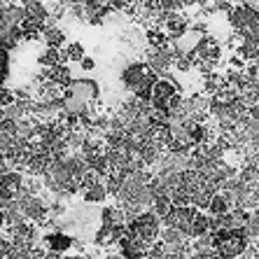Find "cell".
<instances>
[{
    "instance_id": "obj_1",
    "label": "cell",
    "mask_w": 259,
    "mask_h": 259,
    "mask_svg": "<svg viewBox=\"0 0 259 259\" xmlns=\"http://www.w3.org/2000/svg\"><path fill=\"white\" fill-rule=\"evenodd\" d=\"M63 112L82 115L94 101H98V82L94 79H70V84L61 91Z\"/></svg>"
},
{
    "instance_id": "obj_2",
    "label": "cell",
    "mask_w": 259,
    "mask_h": 259,
    "mask_svg": "<svg viewBox=\"0 0 259 259\" xmlns=\"http://www.w3.org/2000/svg\"><path fill=\"white\" fill-rule=\"evenodd\" d=\"M210 238L220 257H241L245 254L247 245L252 241L243 227H220V229L210 231Z\"/></svg>"
},
{
    "instance_id": "obj_3",
    "label": "cell",
    "mask_w": 259,
    "mask_h": 259,
    "mask_svg": "<svg viewBox=\"0 0 259 259\" xmlns=\"http://www.w3.org/2000/svg\"><path fill=\"white\" fill-rule=\"evenodd\" d=\"M159 75L152 68H147V63H131L126 70L121 72V82L131 91L136 98H143V101H150V91L152 84Z\"/></svg>"
},
{
    "instance_id": "obj_4",
    "label": "cell",
    "mask_w": 259,
    "mask_h": 259,
    "mask_svg": "<svg viewBox=\"0 0 259 259\" xmlns=\"http://www.w3.org/2000/svg\"><path fill=\"white\" fill-rule=\"evenodd\" d=\"M196 212H199V208L192 205V203H187V205H170V210L166 212L161 220H163L166 227H175V229H180L182 234L189 236V227H192Z\"/></svg>"
},
{
    "instance_id": "obj_5",
    "label": "cell",
    "mask_w": 259,
    "mask_h": 259,
    "mask_svg": "<svg viewBox=\"0 0 259 259\" xmlns=\"http://www.w3.org/2000/svg\"><path fill=\"white\" fill-rule=\"evenodd\" d=\"M175 61V52L170 45H166V47H150L147 49V68H152V70L157 72V75H161V72H166L170 66H173Z\"/></svg>"
},
{
    "instance_id": "obj_6",
    "label": "cell",
    "mask_w": 259,
    "mask_h": 259,
    "mask_svg": "<svg viewBox=\"0 0 259 259\" xmlns=\"http://www.w3.org/2000/svg\"><path fill=\"white\" fill-rule=\"evenodd\" d=\"M161 24H163V28H166V33H168L170 40H173V37H178V35H182V33L189 28V21L180 14V10H173V12H163Z\"/></svg>"
},
{
    "instance_id": "obj_7",
    "label": "cell",
    "mask_w": 259,
    "mask_h": 259,
    "mask_svg": "<svg viewBox=\"0 0 259 259\" xmlns=\"http://www.w3.org/2000/svg\"><path fill=\"white\" fill-rule=\"evenodd\" d=\"M45 245L52 247V252H66L68 247L72 245V238L61 231H52V234L45 236Z\"/></svg>"
},
{
    "instance_id": "obj_8",
    "label": "cell",
    "mask_w": 259,
    "mask_h": 259,
    "mask_svg": "<svg viewBox=\"0 0 259 259\" xmlns=\"http://www.w3.org/2000/svg\"><path fill=\"white\" fill-rule=\"evenodd\" d=\"M238 98H241L245 105L259 103V82H245V84L238 89Z\"/></svg>"
},
{
    "instance_id": "obj_9",
    "label": "cell",
    "mask_w": 259,
    "mask_h": 259,
    "mask_svg": "<svg viewBox=\"0 0 259 259\" xmlns=\"http://www.w3.org/2000/svg\"><path fill=\"white\" fill-rule=\"evenodd\" d=\"M238 56L243 61H254L259 59V40H243L238 45Z\"/></svg>"
},
{
    "instance_id": "obj_10",
    "label": "cell",
    "mask_w": 259,
    "mask_h": 259,
    "mask_svg": "<svg viewBox=\"0 0 259 259\" xmlns=\"http://www.w3.org/2000/svg\"><path fill=\"white\" fill-rule=\"evenodd\" d=\"M105 196H108V192H105L103 180L84 189V201H87V203H103V201H105Z\"/></svg>"
},
{
    "instance_id": "obj_11",
    "label": "cell",
    "mask_w": 259,
    "mask_h": 259,
    "mask_svg": "<svg viewBox=\"0 0 259 259\" xmlns=\"http://www.w3.org/2000/svg\"><path fill=\"white\" fill-rule=\"evenodd\" d=\"M170 205H173V201H170V196L166 192H161V194H154V199H152V203H150V208L154 212H157L159 217H163L166 212L170 210Z\"/></svg>"
},
{
    "instance_id": "obj_12",
    "label": "cell",
    "mask_w": 259,
    "mask_h": 259,
    "mask_svg": "<svg viewBox=\"0 0 259 259\" xmlns=\"http://www.w3.org/2000/svg\"><path fill=\"white\" fill-rule=\"evenodd\" d=\"M147 42H150V47H166V45H170V37L166 30H159L154 26L147 30Z\"/></svg>"
},
{
    "instance_id": "obj_13",
    "label": "cell",
    "mask_w": 259,
    "mask_h": 259,
    "mask_svg": "<svg viewBox=\"0 0 259 259\" xmlns=\"http://www.w3.org/2000/svg\"><path fill=\"white\" fill-rule=\"evenodd\" d=\"M231 205H229V201L224 199L222 194H212L210 196V201H208V210H210V215H222V212H227Z\"/></svg>"
},
{
    "instance_id": "obj_14",
    "label": "cell",
    "mask_w": 259,
    "mask_h": 259,
    "mask_svg": "<svg viewBox=\"0 0 259 259\" xmlns=\"http://www.w3.org/2000/svg\"><path fill=\"white\" fill-rule=\"evenodd\" d=\"M203 234H208V215L196 212L192 227H189V238H196V236H203Z\"/></svg>"
},
{
    "instance_id": "obj_15",
    "label": "cell",
    "mask_w": 259,
    "mask_h": 259,
    "mask_svg": "<svg viewBox=\"0 0 259 259\" xmlns=\"http://www.w3.org/2000/svg\"><path fill=\"white\" fill-rule=\"evenodd\" d=\"M224 84V77L222 75H217V72H212V70H208L205 72V77H203V91L205 94H215L217 89H220V87Z\"/></svg>"
},
{
    "instance_id": "obj_16",
    "label": "cell",
    "mask_w": 259,
    "mask_h": 259,
    "mask_svg": "<svg viewBox=\"0 0 259 259\" xmlns=\"http://www.w3.org/2000/svg\"><path fill=\"white\" fill-rule=\"evenodd\" d=\"M59 63V47H47L40 54V66L42 68H54Z\"/></svg>"
},
{
    "instance_id": "obj_17",
    "label": "cell",
    "mask_w": 259,
    "mask_h": 259,
    "mask_svg": "<svg viewBox=\"0 0 259 259\" xmlns=\"http://www.w3.org/2000/svg\"><path fill=\"white\" fill-rule=\"evenodd\" d=\"M7 72H10V54L7 49L0 47V84L7 79Z\"/></svg>"
},
{
    "instance_id": "obj_18",
    "label": "cell",
    "mask_w": 259,
    "mask_h": 259,
    "mask_svg": "<svg viewBox=\"0 0 259 259\" xmlns=\"http://www.w3.org/2000/svg\"><path fill=\"white\" fill-rule=\"evenodd\" d=\"M66 54H68V61H79L82 56H84V47L79 42H70L66 47Z\"/></svg>"
},
{
    "instance_id": "obj_19",
    "label": "cell",
    "mask_w": 259,
    "mask_h": 259,
    "mask_svg": "<svg viewBox=\"0 0 259 259\" xmlns=\"http://www.w3.org/2000/svg\"><path fill=\"white\" fill-rule=\"evenodd\" d=\"M77 63L82 66V70H94V68H96V61L89 59V56H82V59H79Z\"/></svg>"
},
{
    "instance_id": "obj_20",
    "label": "cell",
    "mask_w": 259,
    "mask_h": 259,
    "mask_svg": "<svg viewBox=\"0 0 259 259\" xmlns=\"http://www.w3.org/2000/svg\"><path fill=\"white\" fill-rule=\"evenodd\" d=\"M247 115L252 117V119H259V103H254V105H247Z\"/></svg>"
},
{
    "instance_id": "obj_21",
    "label": "cell",
    "mask_w": 259,
    "mask_h": 259,
    "mask_svg": "<svg viewBox=\"0 0 259 259\" xmlns=\"http://www.w3.org/2000/svg\"><path fill=\"white\" fill-rule=\"evenodd\" d=\"M5 170H10V163H7L5 154H3V152H0V173H5Z\"/></svg>"
},
{
    "instance_id": "obj_22",
    "label": "cell",
    "mask_w": 259,
    "mask_h": 259,
    "mask_svg": "<svg viewBox=\"0 0 259 259\" xmlns=\"http://www.w3.org/2000/svg\"><path fill=\"white\" fill-rule=\"evenodd\" d=\"M0 227H5V212H3V208H0Z\"/></svg>"
}]
</instances>
